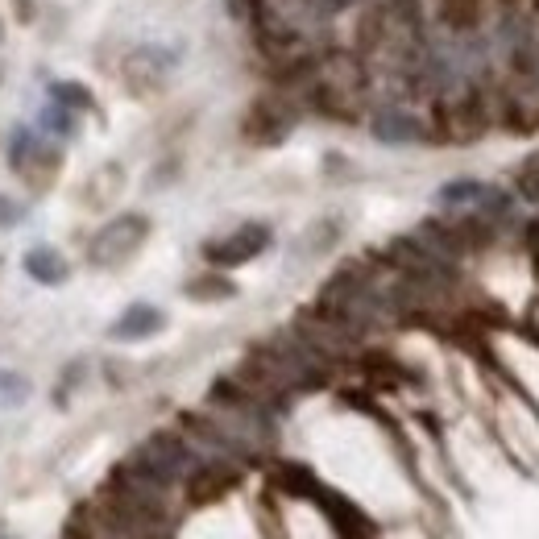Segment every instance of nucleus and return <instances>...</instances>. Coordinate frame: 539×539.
I'll list each match as a JSON object with an SVG mask.
<instances>
[{
	"mask_svg": "<svg viewBox=\"0 0 539 539\" xmlns=\"http://www.w3.org/2000/svg\"><path fill=\"white\" fill-rule=\"evenodd\" d=\"M270 241H274L270 224L249 220V224H241V229H233L229 237L208 241V245H204V258H208V266H216V270H233V266H245V262H253V258H262V253L270 249Z\"/></svg>",
	"mask_w": 539,
	"mask_h": 539,
	"instance_id": "obj_4",
	"label": "nucleus"
},
{
	"mask_svg": "<svg viewBox=\"0 0 539 539\" xmlns=\"http://www.w3.org/2000/svg\"><path fill=\"white\" fill-rule=\"evenodd\" d=\"M25 274H30L34 282H46V287H63V282L71 278V266L54 245H34L30 253H25Z\"/></svg>",
	"mask_w": 539,
	"mask_h": 539,
	"instance_id": "obj_9",
	"label": "nucleus"
},
{
	"mask_svg": "<svg viewBox=\"0 0 539 539\" xmlns=\"http://www.w3.org/2000/svg\"><path fill=\"white\" fill-rule=\"evenodd\" d=\"M183 63V50L179 46H137L125 54V79L133 83V88H141V83H162L170 71H175Z\"/></svg>",
	"mask_w": 539,
	"mask_h": 539,
	"instance_id": "obj_6",
	"label": "nucleus"
},
{
	"mask_svg": "<svg viewBox=\"0 0 539 539\" xmlns=\"http://www.w3.org/2000/svg\"><path fill=\"white\" fill-rule=\"evenodd\" d=\"M125 465L137 477H146V481H154V486L170 490L179 477H187L195 469V452H191V440L179 436V432H154L133 448V457Z\"/></svg>",
	"mask_w": 539,
	"mask_h": 539,
	"instance_id": "obj_1",
	"label": "nucleus"
},
{
	"mask_svg": "<svg viewBox=\"0 0 539 539\" xmlns=\"http://www.w3.org/2000/svg\"><path fill=\"white\" fill-rule=\"evenodd\" d=\"M183 295H187V299H195V303L233 299V295H237V282H233V278H224L220 270H208V274H200V278H191L187 287H183Z\"/></svg>",
	"mask_w": 539,
	"mask_h": 539,
	"instance_id": "obj_11",
	"label": "nucleus"
},
{
	"mask_svg": "<svg viewBox=\"0 0 539 539\" xmlns=\"http://www.w3.org/2000/svg\"><path fill=\"white\" fill-rule=\"evenodd\" d=\"M0 390H5V399H25V390H30V386H25V378H17V374H0Z\"/></svg>",
	"mask_w": 539,
	"mask_h": 539,
	"instance_id": "obj_14",
	"label": "nucleus"
},
{
	"mask_svg": "<svg viewBox=\"0 0 539 539\" xmlns=\"http://www.w3.org/2000/svg\"><path fill=\"white\" fill-rule=\"evenodd\" d=\"M237 461L229 457H208V461H195V469L187 473V494L195 502H208V498H220L224 490L237 486Z\"/></svg>",
	"mask_w": 539,
	"mask_h": 539,
	"instance_id": "obj_7",
	"label": "nucleus"
},
{
	"mask_svg": "<svg viewBox=\"0 0 539 539\" xmlns=\"http://www.w3.org/2000/svg\"><path fill=\"white\" fill-rule=\"evenodd\" d=\"M299 121V108L291 104L287 92H270V96H258L249 104L245 121H241V133L253 141V146H278V141H287L291 129Z\"/></svg>",
	"mask_w": 539,
	"mask_h": 539,
	"instance_id": "obj_2",
	"label": "nucleus"
},
{
	"mask_svg": "<svg viewBox=\"0 0 539 539\" xmlns=\"http://www.w3.org/2000/svg\"><path fill=\"white\" fill-rule=\"evenodd\" d=\"M50 100L63 104V108H71V112H92V108H96L92 92L83 88V83H75V79H54V83H50Z\"/></svg>",
	"mask_w": 539,
	"mask_h": 539,
	"instance_id": "obj_13",
	"label": "nucleus"
},
{
	"mask_svg": "<svg viewBox=\"0 0 539 539\" xmlns=\"http://www.w3.org/2000/svg\"><path fill=\"white\" fill-rule=\"evenodd\" d=\"M75 129H79V112H71V108H63V104H46L42 112H38V133H50V137H75Z\"/></svg>",
	"mask_w": 539,
	"mask_h": 539,
	"instance_id": "obj_12",
	"label": "nucleus"
},
{
	"mask_svg": "<svg viewBox=\"0 0 539 539\" xmlns=\"http://www.w3.org/2000/svg\"><path fill=\"white\" fill-rule=\"evenodd\" d=\"M21 220V208L17 204H0V224H17Z\"/></svg>",
	"mask_w": 539,
	"mask_h": 539,
	"instance_id": "obj_15",
	"label": "nucleus"
},
{
	"mask_svg": "<svg viewBox=\"0 0 539 539\" xmlns=\"http://www.w3.org/2000/svg\"><path fill=\"white\" fill-rule=\"evenodd\" d=\"M370 133L382 141V146H415V141H428V121L419 117V112L411 104H378L370 112Z\"/></svg>",
	"mask_w": 539,
	"mask_h": 539,
	"instance_id": "obj_5",
	"label": "nucleus"
},
{
	"mask_svg": "<svg viewBox=\"0 0 539 539\" xmlns=\"http://www.w3.org/2000/svg\"><path fill=\"white\" fill-rule=\"evenodd\" d=\"M146 237H150V220L141 212H125L117 220H108L104 229L92 237L88 258H92V266H121V262H129L133 253L141 249V241H146Z\"/></svg>",
	"mask_w": 539,
	"mask_h": 539,
	"instance_id": "obj_3",
	"label": "nucleus"
},
{
	"mask_svg": "<svg viewBox=\"0 0 539 539\" xmlns=\"http://www.w3.org/2000/svg\"><path fill=\"white\" fill-rule=\"evenodd\" d=\"M490 183H477V179H452L436 191V204L448 208V212H465V208H477V200L486 195Z\"/></svg>",
	"mask_w": 539,
	"mask_h": 539,
	"instance_id": "obj_10",
	"label": "nucleus"
},
{
	"mask_svg": "<svg viewBox=\"0 0 539 539\" xmlns=\"http://www.w3.org/2000/svg\"><path fill=\"white\" fill-rule=\"evenodd\" d=\"M0 42H5V25H0Z\"/></svg>",
	"mask_w": 539,
	"mask_h": 539,
	"instance_id": "obj_16",
	"label": "nucleus"
},
{
	"mask_svg": "<svg viewBox=\"0 0 539 539\" xmlns=\"http://www.w3.org/2000/svg\"><path fill=\"white\" fill-rule=\"evenodd\" d=\"M166 328V311L162 307H154V303H133V307H125L121 316H117V324L108 328V336L112 340H125V345H133V340H150V336H158Z\"/></svg>",
	"mask_w": 539,
	"mask_h": 539,
	"instance_id": "obj_8",
	"label": "nucleus"
}]
</instances>
